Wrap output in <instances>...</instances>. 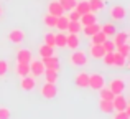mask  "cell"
Instances as JSON below:
<instances>
[{
  "mask_svg": "<svg viewBox=\"0 0 130 119\" xmlns=\"http://www.w3.org/2000/svg\"><path fill=\"white\" fill-rule=\"evenodd\" d=\"M69 63L73 64V66H84V64L87 63V53L86 51H83V50H79V48H76V50H73V53L69 55Z\"/></svg>",
  "mask_w": 130,
  "mask_h": 119,
  "instance_id": "6da1fadb",
  "label": "cell"
},
{
  "mask_svg": "<svg viewBox=\"0 0 130 119\" xmlns=\"http://www.w3.org/2000/svg\"><path fill=\"white\" fill-rule=\"evenodd\" d=\"M102 86H105L104 74H101V73H91V74H89L87 88H91V89H94V91H99Z\"/></svg>",
  "mask_w": 130,
  "mask_h": 119,
  "instance_id": "7a4b0ae2",
  "label": "cell"
},
{
  "mask_svg": "<svg viewBox=\"0 0 130 119\" xmlns=\"http://www.w3.org/2000/svg\"><path fill=\"white\" fill-rule=\"evenodd\" d=\"M109 15H110V18L114 22H122L127 17V8L122 5H112L110 10H109Z\"/></svg>",
  "mask_w": 130,
  "mask_h": 119,
  "instance_id": "3957f363",
  "label": "cell"
},
{
  "mask_svg": "<svg viewBox=\"0 0 130 119\" xmlns=\"http://www.w3.org/2000/svg\"><path fill=\"white\" fill-rule=\"evenodd\" d=\"M40 93H41V96L44 99H54L58 96V88L53 83H44L41 86V89H40Z\"/></svg>",
  "mask_w": 130,
  "mask_h": 119,
  "instance_id": "277c9868",
  "label": "cell"
},
{
  "mask_svg": "<svg viewBox=\"0 0 130 119\" xmlns=\"http://www.w3.org/2000/svg\"><path fill=\"white\" fill-rule=\"evenodd\" d=\"M44 64L41 60H30V74H31L33 78H38L41 76V74L44 73Z\"/></svg>",
  "mask_w": 130,
  "mask_h": 119,
  "instance_id": "5b68a950",
  "label": "cell"
},
{
  "mask_svg": "<svg viewBox=\"0 0 130 119\" xmlns=\"http://www.w3.org/2000/svg\"><path fill=\"white\" fill-rule=\"evenodd\" d=\"M112 106H114V111H125L127 108H130V104H128V101L125 99L124 93H122V94H115L114 96Z\"/></svg>",
  "mask_w": 130,
  "mask_h": 119,
  "instance_id": "8992f818",
  "label": "cell"
},
{
  "mask_svg": "<svg viewBox=\"0 0 130 119\" xmlns=\"http://www.w3.org/2000/svg\"><path fill=\"white\" fill-rule=\"evenodd\" d=\"M109 89H110L114 94H122L125 91L124 78H114V80H110V83H109Z\"/></svg>",
  "mask_w": 130,
  "mask_h": 119,
  "instance_id": "52a82bcc",
  "label": "cell"
},
{
  "mask_svg": "<svg viewBox=\"0 0 130 119\" xmlns=\"http://www.w3.org/2000/svg\"><path fill=\"white\" fill-rule=\"evenodd\" d=\"M25 40V32L22 28H13L8 32V42L15 43V45H22Z\"/></svg>",
  "mask_w": 130,
  "mask_h": 119,
  "instance_id": "ba28073f",
  "label": "cell"
},
{
  "mask_svg": "<svg viewBox=\"0 0 130 119\" xmlns=\"http://www.w3.org/2000/svg\"><path fill=\"white\" fill-rule=\"evenodd\" d=\"M35 86H36V80L31 76V74H26V76H23L22 80H20V88H22L23 91H26V93L33 91Z\"/></svg>",
  "mask_w": 130,
  "mask_h": 119,
  "instance_id": "9c48e42d",
  "label": "cell"
},
{
  "mask_svg": "<svg viewBox=\"0 0 130 119\" xmlns=\"http://www.w3.org/2000/svg\"><path fill=\"white\" fill-rule=\"evenodd\" d=\"M43 64L46 70H53V71H59V60H58L56 55H51V56H44L41 58Z\"/></svg>",
  "mask_w": 130,
  "mask_h": 119,
  "instance_id": "30bf717a",
  "label": "cell"
},
{
  "mask_svg": "<svg viewBox=\"0 0 130 119\" xmlns=\"http://www.w3.org/2000/svg\"><path fill=\"white\" fill-rule=\"evenodd\" d=\"M48 13L53 15V17H61V15H64V10H63V7L59 5L58 0H51V2L48 3Z\"/></svg>",
  "mask_w": 130,
  "mask_h": 119,
  "instance_id": "8fae6325",
  "label": "cell"
},
{
  "mask_svg": "<svg viewBox=\"0 0 130 119\" xmlns=\"http://www.w3.org/2000/svg\"><path fill=\"white\" fill-rule=\"evenodd\" d=\"M81 45V40H79V35L77 33H68L66 35V46L69 50H76L79 48Z\"/></svg>",
  "mask_w": 130,
  "mask_h": 119,
  "instance_id": "7c38bea8",
  "label": "cell"
},
{
  "mask_svg": "<svg viewBox=\"0 0 130 119\" xmlns=\"http://www.w3.org/2000/svg\"><path fill=\"white\" fill-rule=\"evenodd\" d=\"M87 83H89V73H86V71H79L74 76V84L77 88H87Z\"/></svg>",
  "mask_w": 130,
  "mask_h": 119,
  "instance_id": "4fadbf2b",
  "label": "cell"
},
{
  "mask_svg": "<svg viewBox=\"0 0 130 119\" xmlns=\"http://www.w3.org/2000/svg\"><path fill=\"white\" fill-rule=\"evenodd\" d=\"M112 42H114L115 46L124 45V43H128V32H115V35L112 36Z\"/></svg>",
  "mask_w": 130,
  "mask_h": 119,
  "instance_id": "5bb4252c",
  "label": "cell"
},
{
  "mask_svg": "<svg viewBox=\"0 0 130 119\" xmlns=\"http://www.w3.org/2000/svg\"><path fill=\"white\" fill-rule=\"evenodd\" d=\"M89 53H91V56L94 60H102V56L105 55L104 48H102V45H89Z\"/></svg>",
  "mask_w": 130,
  "mask_h": 119,
  "instance_id": "9a60e30c",
  "label": "cell"
},
{
  "mask_svg": "<svg viewBox=\"0 0 130 119\" xmlns=\"http://www.w3.org/2000/svg\"><path fill=\"white\" fill-rule=\"evenodd\" d=\"M31 56H33V53H31V50H28V48H20L18 51H17V61H25V63H30Z\"/></svg>",
  "mask_w": 130,
  "mask_h": 119,
  "instance_id": "2e32d148",
  "label": "cell"
},
{
  "mask_svg": "<svg viewBox=\"0 0 130 119\" xmlns=\"http://www.w3.org/2000/svg\"><path fill=\"white\" fill-rule=\"evenodd\" d=\"M79 22H81V25H83V27H86V25H91V23L97 22V17H95L94 12H87V13H83V15H81Z\"/></svg>",
  "mask_w": 130,
  "mask_h": 119,
  "instance_id": "e0dca14e",
  "label": "cell"
},
{
  "mask_svg": "<svg viewBox=\"0 0 130 119\" xmlns=\"http://www.w3.org/2000/svg\"><path fill=\"white\" fill-rule=\"evenodd\" d=\"M127 60L128 58H125V56H122L120 53H117V51H114V63H112V68H125L127 66Z\"/></svg>",
  "mask_w": 130,
  "mask_h": 119,
  "instance_id": "ac0fdd59",
  "label": "cell"
},
{
  "mask_svg": "<svg viewBox=\"0 0 130 119\" xmlns=\"http://www.w3.org/2000/svg\"><path fill=\"white\" fill-rule=\"evenodd\" d=\"M99 30H101V25H99V23L95 22V23H91V25H86V27H83V30H81V32H83L84 35L87 36V38H91V36L94 35V33H97Z\"/></svg>",
  "mask_w": 130,
  "mask_h": 119,
  "instance_id": "d6986e66",
  "label": "cell"
},
{
  "mask_svg": "<svg viewBox=\"0 0 130 119\" xmlns=\"http://www.w3.org/2000/svg\"><path fill=\"white\" fill-rule=\"evenodd\" d=\"M81 30H83V25H81L79 20H69V23H68V28H66L68 33H77V35H79Z\"/></svg>",
  "mask_w": 130,
  "mask_h": 119,
  "instance_id": "ffe728a7",
  "label": "cell"
},
{
  "mask_svg": "<svg viewBox=\"0 0 130 119\" xmlns=\"http://www.w3.org/2000/svg\"><path fill=\"white\" fill-rule=\"evenodd\" d=\"M17 74H18L20 78H23V76H26V74H30V63L18 61V63H17Z\"/></svg>",
  "mask_w": 130,
  "mask_h": 119,
  "instance_id": "44dd1931",
  "label": "cell"
},
{
  "mask_svg": "<svg viewBox=\"0 0 130 119\" xmlns=\"http://www.w3.org/2000/svg\"><path fill=\"white\" fill-rule=\"evenodd\" d=\"M101 32L104 33L105 36H114L115 32H117V28H115V25H114L112 22H109V23H104V25H101Z\"/></svg>",
  "mask_w": 130,
  "mask_h": 119,
  "instance_id": "7402d4cb",
  "label": "cell"
},
{
  "mask_svg": "<svg viewBox=\"0 0 130 119\" xmlns=\"http://www.w3.org/2000/svg\"><path fill=\"white\" fill-rule=\"evenodd\" d=\"M87 2H89V7H91V12H94V13L104 10V7H105V0H87Z\"/></svg>",
  "mask_w": 130,
  "mask_h": 119,
  "instance_id": "603a6c76",
  "label": "cell"
},
{
  "mask_svg": "<svg viewBox=\"0 0 130 119\" xmlns=\"http://www.w3.org/2000/svg\"><path fill=\"white\" fill-rule=\"evenodd\" d=\"M99 109H101V113H104V114H112V113H114L112 101H104V99H101V101H99Z\"/></svg>",
  "mask_w": 130,
  "mask_h": 119,
  "instance_id": "cb8c5ba5",
  "label": "cell"
},
{
  "mask_svg": "<svg viewBox=\"0 0 130 119\" xmlns=\"http://www.w3.org/2000/svg\"><path fill=\"white\" fill-rule=\"evenodd\" d=\"M68 23H69L68 15H61V17H58V18H56V27H54V28H58L59 32H66Z\"/></svg>",
  "mask_w": 130,
  "mask_h": 119,
  "instance_id": "d4e9b609",
  "label": "cell"
},
{
  "mask_svg": "<svg viewBox=\"0 0 130 119\" xmlns=\"http://www.w3.org/2000/svg\"><path fill=\"white\" fill-rule=\"evenodd\" d=\"M54 46H58V48L66 46V32H59L54 35Z\"/></svg>",
  "mask_w": 130,
  "mask_h": 119,
  "instance_id": "484cf974",
  "label": "cell"
},
{
  "mask_svg": "<svg viewBox=\"0 0 130 119\" xmlns=\"http://www.w3.org/2000/svg\"><path fill=\"white\" fill-rule=\"evenodd\" d=\"M114 96H115V94L112 93L109 88H105V86H102L101 89H99V98L104 99V101H112V99H114Z\"/></svg>",
  "mask_w": 130,
  "mask_h": 119,
  "instance_id": "4316f807",
  "label": "cell"
},
{
  "mask_svg": "<svg viewBox=\"0 0 130 119\" xmlns=\"http://www.w3.org/2000/svg\"><path fill=\"white\" fill-rule=\"evenodd\" d=\"M44 80H46V83H53L56 84L58 83V71H53V70H44Z\"/></svg>",
  "mask_w": 130,
  "mask_h": 119,
  "instance_id": "83f0119b",
  "label": "cell"
},
{
  "mask_svg": "<svg viewBox=\"0 0 130 119\" xmlns=\"http://www.w3.org/2000/svg\"><path fill=\"white\" fill-rule=\"evenodd\" d=\"M105 38H109V36H105L104 33L99 30L97 33H94V35L91 36V43H92V45H102V43L105 42Z\"/></svg>",
  "mask_w": 130,
  "mask_h": 119,
  "instance_id": "f1b7e54d",
  "label": "cell"
},
{
  "mask_svg": "<svg viewBox=\"0 0 130 119\" xmlns=\"http://www.w3.org/2000/svg\"><path fill=\"white\" fill-rule=\"evenodd\" d=\"M56 18H58V17H53V15H50V13H46V15L43 17L44 27H48L50 30H53L54 27H56Z\"/></svg>",
  "mask_w": 130,
  "mask_h": 119,
  "instance_id": "f546056e",
  "label": "cell"
},
{
  "mask_svg": "<svg viewBox=\"0 0 130 119\" xmlns=\"http://www.w3.org/2000/svg\"><path fill=\"white\" fill-rule=\"evenodd\" d=\"M38 55L41 56V58H44V56H51V55H54V48H51V46H48V45H43L38 48Z\"/></svg>",
  "mask_w": 130,
  "mask_h": 119,
  "instance_id": "4dcf8cb0",
  "label": "cell"
},
{
  "mask_svg": "<svg viewBox=\"0 0 130 119\" xmlns=\"http://www.w3.org/2000/svg\"><path fill=\"white\" fill-rule=\"evenodd\" d=\"M74 8H76L77 12L81 13V15H83V13H87V12H91V7H89V2H87V0H81V2H77Z\"/></svg>",
  "mask_w": 130,
  "mask_h": 119,
  "instance_id": "1f68e13d",
  "label": "cell"
},
{
  "mask_svg": "<svg viewBox=\"0 0 130 119\" xmlns=\"http://www.w3.org/2000/svg\"><path fill=\"white\" fill-rule=\"evenodd\" d=\"M58 2H59L61 7H63L64 12H69V10H73L74 7H76L77 0H58Z\"/></svg>",
  "mask_w": 130,
  "mask_h": 119,
  "instance_id": "d6a6232c",
  "label": "cell"
},
{
  "mask_svg": "<svg viewBox=\"0 0 130 119\" xmlns=\"http://www.w3.org/2000/svg\"><path fill=\"white\" fill-rule=\"evenodd\" d=\"M115 51L120 53L122 56H125V58H128V55H130V45H128V43L119 45V46H115Z\"/></svg>",
  "mask_w": 130,
  "mask_h": 119,
  "instance_id": "836d02e7",
  "label": "cell"
},
{
  "mask_svg": "<svg viewBox=\"0 0 130 119\" xmlns=\"http://www.w3.org/2000/svg\"><path fill=\"white\" fill-rule=\"evenodd\" d=\"M102 48H104V51H105V53H112V51H115V45H114V42H112V40H109V38H105V42L102 43Z\"/></svg>",
  "mask_w": 130,
  "mask_h": 119,
  "instance_id": "e575fe53",
  "label": "cell"
},
{
  "mask_svg": "<svg viewBox=\"0 0 130 119\" xmlns=\"http://www.w3.org/2000/svg\"><path fill=\"white\" fill-rule=\"evenodd\" d=\"M10 66H8V61L7 60H0V78H5L7 73H8Z\"/></svg>",
  "mask_w": 130,
  "mask_h": 119,
  "instance_id": "d590c367",
  "label": "cell"
},
{
  "mask_svg": "<svg viewBox=\"0 0 130 119\" xmlns=\"http://www.w3.org/2000/svg\"><path fill=\"white\" fill-rule=\"evenodd\" d=\"M44 45H48V46H51V48H54V33H51V32H48L46 35H44Z\"/></svg>",
  "mask_w": 130,
  "mask_h": 119,
  "instance_id": "8d00e7d4",
  "label": "cell"
},
{
  "mask_svg": "<svg viewBox=\"0 0 130 119\" xmlns=\"http://www.w3.org/2000/svg\"><path fill=\"white\" fill-rule=\"evenodd\" d=\"M12 116V111L7 106H0V119H10Z\"/></svg>",
  "mask_w": 130,
  "mask_h": 119,
  "instance_id": "74e56055",
  "label": "cell"
},
{
  "mask_svg": "<svg viewBox=\"0 0 130 119\" xmlns=\"http://www.w3.org/2000/svg\"><path fill=\"white\" fill-rule=\"evenodd\" d=\"M102 60H104L105 66H112V63H114V51L112 53H105V55L102 56Z\"/></svg>",
  "mask_w": 130,
  "mask_h": 119,
  "instance_id": "f35d334b",
  "label": "cell"
},
{
  "mask_svg": "<svg viewBox=\"0 0 130 119\" xmlns=\"http://www.w3.org/2000/svg\"><path fill=\"white\" fill-rule=\"evenodd\" d=\"M114 119H130V113L127 111H114Z\"/></svg>",
  "mask_w": 130,
  "mask_h": 119,
  "instance_id": "ab89813d",
  "label": "cell"
},
{
  "mask_svg": "<svg viewBox=\"0 0 130 119\" xmlns=\"http://www.w3.org/2000/svg\"><path fill=\"white\" fill-rule=\"evenodd\" d=\"M68 18H69V20H79V18H81V13L77 12L76 8H73V10H69V15H68Z\"/></svg>",
  "mask_w": 130,
  "mask_h": 119,
  "instance_id": "60d3db41",
  "label": "cell"
},
{
  "mask_svg": "<svg viewBox=\"0 0 130 119\" xmlns=\"http://www.w3.org/2000/svg\"><path fill=\"white\" fill-rule=\"evenodd\" d=\"M0 18H2V7H0Z\"/></svg>",
  "mask_w": 130,
  "mask_h": 119,
  "instance_id": "b9f144b4",
  "label": "cell"
}]
</instances>
